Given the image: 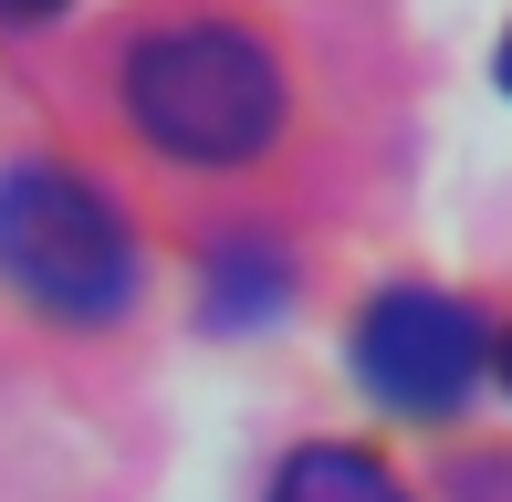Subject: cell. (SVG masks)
Wrapping results in <instances>:
<instances>
[{"mask_svg": "<svg viewBox=\"0 0 512 502\" xmlns=\"http://www.w3.org/2000/svg\"><path fill=\"white\" fill-rule=\"evenodd\" d=\"M126 116L147 147L189 168H230V157H262L283 126V63L230 21H189L126 53Z\"/></svg>", "mask_w": 512, "mask_h": 502, "instance_id": "cell-1", "label": "cell"}, {"mask_svg": "<svg viewBox=\"0 0 512 502\" xmlns=\"http://www.w3.org/2000/svg\"><path fill=\"white\" fill-rule=\"evenodd\" d=\"M0 272L32 293L42 314L105 325L136 293V241L105 210V189H84L74 168H0Z\"/></svg>", "mask_w": 512, "mask_h": 502, "instance_id": "cell-2", "label": "cell"}, {"mask_svg": "<svg viewBox=\"0 0 512 502\" xmlns=\"http://www.w3.org/2000/svg\"><path fill=\"white\" fill-rule=\"evenodd\" d=\"M481 356H492V335H481V314L460 304V293L398 283V293H377V304L356 314V377L377 387L398 419H450V408L471 398Z\"/></svg>", "mask_w": 512, "mask_h": 502, "instance_id": "cell-3", "label": "cell"}, {"mask_svg": "<svg viewBox=\"0 0 512 502\" xmlns=\"http://www.w3.org/2000/svg\"><path fill=\"white\" fill-rule=\"evenodd\" d=\"M272 502H408V492H398L387 461H366V450H345V440H314V450L283 461Z\"/></svg>", "mask_w": 512, "mask_h": 502, "instance_id": "cell-4", "label": "cell"}, {"mask_svg": "<svg viewBox=\"0 0 512 502\" xmlns=\"http://www.w3.org/2000/svg\"><path fill=\"white\" fill-rule=\"evenodd\" d=\"M283 293H293L283 251H272V241H230L220 251V283H209V325H251V314H272Z\"/></svg>", "mask_w": 512, "mask_h": 502, "instance_id": "cell-5", "label": "cell"}, {"mask_svg": "<svg viewBox=\"0 0 512 502\" xmlns=\"http://www.w3.org/2000/svg\"><path fill=\"white\" fill-rule=\"evenodd\" d=\"M63 0H0V21H53Z\"/></svg>", "mask_w": 512, "mask_h": 502, "instance_id": "cell-6", "label": "cell"}, {"mask_svg": "<svg viewBox=\"0 0 512 502\" xmlns=\"http://www.w3.org/2000/svg\"><path fill=\"white\" fill-rule=\"evenodd\" d=\"M502 84H512V32H502Z\"/></svg>", "mask_w": 512, "mask_h": 502, "instance_id": "cell-7", "label": "cell"}, {"mask_svg": "<svg viewBox=\"0 0 512 502\" xmlns=\"http://www.w3.org/2000/svg\"><path fill=\"white\" fill-rule=\"evenodd\" d=\"M502 387H512V335H502Z\"/></svg>", "mask_w": 512, "mask_h": 502, "instance_id": "cell-8", "label": "cell"}]
</instances>
